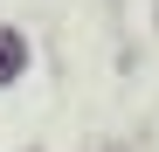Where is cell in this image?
I'll list each match as a JSON object with an SVG mask.
<instances>
[{"label":"cell","mask_w":159,"mask_h":152,"mask_svg":"<svg viewBox=\"0 0 159 152\" xmlns=\"http://www.w3.org/2000/svg\"><path fill=\"white\" fill-rule=\"evenodd\" d=\"M21 56H28V48H21V35H7V28H0V83L21 69Z\"/></svg>","instance_id":"cell-1"}]
</instances>
